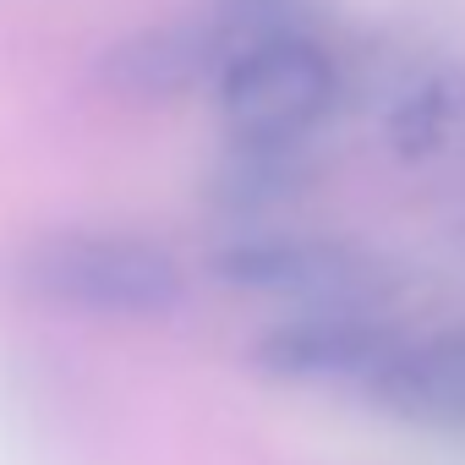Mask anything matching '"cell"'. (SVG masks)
<instances>
[{
    "mask_svg": "<svg viewBox=\"0 0 465 465\" xmlns=\"http://www.w3.org/2000/svg\"><path fill=\"white\" fill-rule=\"evenodd\" d=\"M12 280L23 296L83 318H170L186 302V269L137 230L66 224L17 247Z\"/></svg>",
    "mask_w": 465,
    "mask_h": 465,
    "instance_id": "1",
    "label": "cell"
},
{
    "mask_svg": "<svg viewBox=\"0 0 465 465\" xmlns=\"http://www.w3.org/2000/svg\"><path fill=\"white\" fill-rule=\"evenodd\" d=\"M340 66L323 39H258L236 45L224 61L213 99L224 115V137L252 143H312V132L340 104Z\"/></svg>",
    "mask_w": 465,
    "mask_h": 465,
    "instance_id": "2",
    "label": "cell"
},
{
    "mask_svg": "<svg viewBox=\"0 0 465 465\" xmlns=\"http://www.w3.org/2000/svg\"><path fill=\"white\" fill-rule=\"evenodd\" d=\"M213 280L247 296L285 302L291 312L312 307H378L383 302V269L378 258L356 252L351 242L302 236V230H269L247 224L208 258Z\"/></svg>",
    "mask_w": 465,
    "mask_h": 465,
    "instance_id": "3",
    "label": "cell"
},
{
    "mask_svg": "<svg viewBox=\"0 0 465 465\" xmlns=\"http://www.w3.org/2000/svg\"><path fill=\"white\" fill-rule=\"evenodd\" d=\"M230 55H236V39L219 28V17L192 12V17L143 23V28L110 39L94 55L88 83L99 94L153 104V99H181L192 88H213Z\"/></svg>",
    "mask_w": 465,
    "mask_h": 465,
    "instance_id": "4",
    "label": "cell"
},
{
    "mask_svg": "<svg viewBox=\"0 0 465 465\" xmlns=\"http://www.w3.org/2000/svg\"><path fill=\"white\" fill-rule=\"evenodd\" d=\"M400 340L405 334L378 307H312L280 318L258 340V367L285 383H351L367 394Z\"/></svg>",
    "mask_w": 465,
    "mask_h": 465,
    "instance_id": "5",
    "label": "cell"
},
{
    "mask_svg": "<svg viewBox=\"0 0 465 465\" xmlns=\"http://www.w3.org/2000/svg\"><path fill=\"white\" fill-rule=\"evenodd\" d=\"M367 400L421 432H465V323L438 334H405Z\"/></svg>",
    "mask_w": 465,
    "mask_h": 465,
    "instance_id": "6",
    "label": "cell"
},
{
    "mask_svg": "<svg viewBox=\"0 0 465 465\" xmlns=\"http://www.w3.org/2000/svg\"><path fill=\"white\" fill-rule=\"evenodd\" d=\"M312 143H252V137H224V153L208 170V197L230 219H263L274 208H291L312 186ZM242 224V230H247Z\"/></svg>",
    "mask_w": 465,
    "mask_h": 465,
    "instance_id": "7",
    "label": "cell"
},
{
    "mask_svg": "<svg viewBox=\"0 0 465 465\" xmlns=\"http://www.w3.org/2000/svg\"><path fill=\"white\" fill-rule=\"evenodd\" d=\"M389 143L400 153H427L438 148L460 121H465V66L454 61H421L411 66L394 94H389Z\"/></svg>",
    "mask_w": 465,
    "mask_h": 465,
    "instance_id": "8",
    "label": "cell"
},
{
    "mask_svg": "<svg viewBox=\"0 0 465 465\" xmlns=\"http://www.w3.org/2000/svg\"><path fill=\"white\" fill-rule=\"evenodd\" d=\"M208 12L219 17V28L236 45H258V39H318L323 0H213Z\"/></svg>",
    "mask_w": 465,
    "mask_h": 465,
    "instance_id": "9",
    "label": "cell"
}]
</instances>
